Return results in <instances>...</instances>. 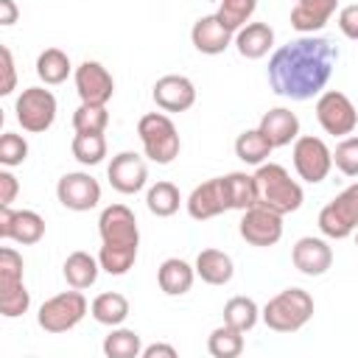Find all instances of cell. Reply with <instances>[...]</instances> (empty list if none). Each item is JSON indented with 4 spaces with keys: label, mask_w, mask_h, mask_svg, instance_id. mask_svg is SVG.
Listing matches in <instances>:
<instances>
[{
    "label": "cell",
    "mask_w": 358,
    "mask_h": 358,
    "mask_svg": "<svg viewBox=\"0 0 358 358\" xmlns=\"http://www.w3.org/2000/svg\"><path fill=\"white\" fill-rule=\"evenodd\" d=\"M338 50L327 36L302 34L280 45L268 59V84L280 98H319L336 70Z\"/></svg>",
    "instance_id": "cell-1"
},
{
    "label": "cell",
    "mask_w": 358,
    "mask_h": 358,
    "mask_svg": "<svg viewBox=\"0 0 358 358\" xmlns=\"http://www.w3.org/2000/svg\"><path fill=\"white\" fill-rule=\"evenodd\" d=\"M252 176H255V187H257V204H263L280 215L296 213L302 207V201H305L302 185L296 179H291V173L282 165L263 162V165H257V171Z\"/></svg>",
    "instance_id": "cell-2"
},
{
    "label": "cell",
    "mask_w": 358,
    "mask_h": 358,
    "mask_svg": "<svg viewBox=\"0 0 358 358\" xmlns=\"http://www.w3.org/2000/svg\"><path fill=\"white\" fill-rule=\"evenodd\" d=\"M260 319L274 333H296L313 319V296L296 285L285 288L263 305Z\"/></svg>",
    "instance_id": "cell-3"
},
{
    "label": "cell",
    "mask_w": 358,
    "mask_h": 358,
    "mask_svg": "<svg viewBox=\"0 0 358 358\" xmlns=\"http://www.w3.org/2000/svg\"><path fill=\"white\" fill-rule=\"evenodd\" d=\"M137 134H140V143H143V151L151 162L157 165H168L179 157V148H182V140H179V131L173 126V120L165 115V112H148L137 120Z\"/></svg>",
    "instance_id": "cell-4"
},
{
    "label": "cell",
    "mask_w": 358,
    "mask_h": 358,
    "mask_svg": "<svg viewBox=\"0 0 358 358\" xmlns=\"http://www.w3.org/2000/svg\"><path fill=\"white\" fill-rule=\"evenodd\" d=\"M87 310H90L87 296L78 288H73V291H62V294L45 299L39 305L36 322L45 333H67L87 316Z\"/></svg>",
    "instance_id": "cell-5"
},
{
    "label": "cell",
    "mask_w": 358,
    "mask_h": 358,
    "mask_svg": "<svg viewBox=\"0 0 358 358\" xmlns=\"http://www.w3.org/2000/svg\"><path fill=\"white\" fill-rule=\"evenodd\" d=\"M319 229L324 238L344 241L358 229V182L344 187L333 201L319 210Z\"/></svg>",
    "instance_id": "cell-6"
},
{
    "label": "cell",
    "mask_w": 358,
    "mask_h": 358,
    "mask_svg": "<svg viewBox=\"0 0 358 358\" xmlns=\"http://www.w3.org/2000/svg\"><path fill=\"white\" fill-rule=\"evenodd\" d=\"M14 112H17V123L25 131L42 134L56 120V95L50 90H45V87H25L17 95Z\"/></svg>",
    "instance_id": "cell-7"
},
{
    "label": "cell",
    "mask_w": 358,
    "mask_h": 358,
    "mask_svg": "<svg viewBox=\"0 0 358 358\" xmlns=\"http://www.w3.org/2000/svg\"><path fill=\"white\" fill-rule=\"evenodd\" d=\"M294 171L302 182H310V185H319L327 179L330 168H333V151L327 148V143L322 137H313V134H299L294 140Z\"/></svg>",
    "instance_id": "cell-8"
},
{
    "label": "cell",
    "mask_w": 358,
    "mask_h": 358,
    "mask_svg": "<svg viewBox=\"0 0 358 358\" xmlns=\"http://www.w3.org/2000/svg\"><path fill=\"white\" fill-rule=\"evenodd\" d=\"M316 120L319 126L333 134V137H350L358 126V109L355 103L338 92V90H324L316 98Z\"/></svg>",
    "instance_id": "cell-9"
},
{
    "label": "cell",
    "mask_w": 358,
    "mask_h": 358,
    "mask_svg": "<svg viewBox=\"0 0 358 358\" xmlns=\"http://www.w3.org/2000/svg\"><path fill=\"white\" fill-rule=\"evenodd\" d=\"M56 196H59L62 207H67L73 213H87V210L98 207V201H101V185L87 171H70V173H64L56 182Z\"/></svg>",
    "instance_id": "cell-10"
},
{
    "label": "cell",
    "mask_w": 358,
    "mask_h": 358,
    "mask_svg": "<svg viewBox=\"0 0 358 358\" xmlns=\"http://www.w3.org/2000/svg\"><path fill=\"white\" fill-rule=\"evenodd\" d=\"M238 232L252 246H274L282 238V215L263 204H252L249 210H243Z\"/></svg>",
    "instance_id": "cell-11"
},
{
    "label": "cell",
    "mask_w": 358,
    "mask_h": 358,
    "mask_svg": "<svg viewBox=\"0 0 358 358\" xmlns=\"http://www.w3.org/2000/svg\"><path fill=\"white\" fill-rule=\"evenodd\" d=\"M73 81H76V92L81 98V103H101L106 106L115 95V78L112 73L101 64V62H81L73 70Z\"/></svg>",
    "instance_id": "cell-12"
},
{
    "label": "cell",
    "mask_w": 358,
    "mask_h": 358,
    "mask_svg": "<svg viewBox=\"0 0 358 358\" xmlns=\"http://www.w3.org/2000/svg\"><path fill=\"white\" fill-rule=\"evenodd\" d=\"M98 232L101 243H115V246H140V229L137 218L126 204H109L101 210L98 218Z\"/></svg>",
    "instance_id": "cell-13"
},
{
    "label": "cell",
    "mask_w": 358,
    "mask_h": 358,
    "mask_svg": "<svg viewBox=\"0 0 358 358\" xmlns=\"http://www.w3.org/2000/svg\"><path fill=\"white\" fill-rule=\"evenodd\" d=\"M0 238L22 246H34L45 238V218L34 210L0 207Z\"/></svg>",
    "instance_id": "cell-14"
},
{
    "label": "cell",
    "mask_w": 358,
    "mask_h": 358,
    "mask_svg": "<svg viewBox=\"0 0 358 358\" xmlns=\"http://www.w3.org/2000/svg\"><path fill=\"white\" fill-rule=\"evenodd\" d=\"M106 176H109V185L123 193V196H134L145 187V179H148V168H145V159L134 151H120L112 157L109 168H106Z\"/></svg>",
    "instance_id": "cell-15"
},
{
    "label": "cell",
    "mask_w": 358,
    "mask_h": 358,
    "mask_svg": "<svg viewBox=\"0 0 358 358\" xmlns=\"http://www.w3.org/2000/svg\"><path fill=\"white\" fill-rule=\"evenodd\" d=\"M190 42L199 53L204 56H218L224 53L232 42H235V31L218 17V14H207V17H199L190 28Z\"/></svg>",
    "instance_id": "cell-16"
},
{
    "label": "cell",
    "mask_w": 358,
    "mask_h": 358,
    "mask_svg": "<svg viewBox=\"0 0 358 358\" xmlns=\"http://www.w3.org/2000/svg\"><path fill=\"white\" fill-rule=\"evenodd\" d=\"M151 98L162 112H187L196 103V87L187 76L168 73V76L157 78Z\"/></svg>",
    "instance_id": "cell-17"
},
{
    "label": "cell",
    "mask_w": 358,
    "mask_h": 358,
    "mask_svg": "<svg viewBox=\"0 0 358 358\" xmlns=\"http://www.w3.org/2000/svg\"><path fill=\"white\" fill-rule=\"evenodd\" d=\"M291 260H294V268L305 277H322L330 266H333V249L324 238H313V235H305L294 243L291 249Z\"/></svg>",
    "instance_id": "cell-18"
},
{
    "label": "cell",
    "mask_w": 358,
    "mask_h": 358,
    "mask_svg": "<svg viewBox=\"0 0 358 358\" xmlns=\"http://www.w3.org/2000/svg\"><path fill=\"white\" fill-rule=\"evenodd\" d=\"M185 204H187V215L193 221H210V218L227 213L229 204H227V193H224L221 176H213V179L196 185Z\"/></svg>",
    "instance_id": "cell-19"
},
{
    "label": "cell",
    "mask_w": 358,
    "mask_h": 358,
    "mask_svg": "<svg viewBox=\"0 0 358 358\" xmlns=\"http://www.w3.org/2000/svg\"><path fill=\"white\" fill-rule=\"evenodd\" d=\"M257 129L266 134V140L274 148H282V145H291L299 137V117L285 106H274V109L263 112Z\"/></svg>",
    "instance_id": "cell-20"
},
{
    "label": "cell",
    "mask_w": 358,
    "mask_h": 358,
    "mask_svg": "<svg viewBox=\"0 0 358 358\" xmlns=\"http://www.w3.org/2000/svg\"><path fill=\"white\" fill-rule=\"evenodd\" d=\"M336 6L338 0H294L291 25L299 34H316L330 22V17L336 14Z\"/></svg>",
    "instance_id": "cell-21"
},
{
    "label": "cell",
    "mask_w": 358,
    "mask_h": 358,
    "mask_svg": "<svg viewBox=\"0 0 358 358\" xmlns=\"http://www.w3.org/2000/svg\"><path fill=\"white\" fill-rule=\"evenodd\" d=\"M232 45L243 59H263L274 48V28L268 22H246L243 28L235 31Z\"/></svg>",
    "instance_id": "cell-22"
},
{
    "label": "cell",
    "mask_w": 358,
    "mask_h": 358,
    "mask_svg": "<svg viewBox=\"0 0 358 358\" xmlns=\"http://www.w3.org/2000/svg\"><path fill=\"white\" fill-rule=\"evenodd\" d=\"M193 280H196V266H190L182 257H168L157 268V282H159L162 294H168V296L187 294L193 288Z\"/></svg>",
    "instance_id": "cell-23"
},
{
    "label": "cell",
    "mask_w": 358,
    "mask_h": 358,
    "mask_svg": "<svg viewBox=\"0 0 358 358\" xmlns=\"http://www.w3.org/2000/svg\"><path fill=\"white\" fill-rule=\"evenodd\" d=\"M235 274V263L221 249H201L196 257V277H201L207 285H227Z\"/></svg>",
    "instance_id": "cell-24"
},
{
    "label": "cell",
    "mask_w": 358,
    "mask_h": 358,
    "mask_svg": "<svg viewBox=\"0 0 358 358\" xmlns=\"http://www.w3.org/2000/svg\"><path fill=\"white\" fill-rule=\"evenodd\" d=\"M98 271H101V263L90 252H73V255H67V260L62 266V274H64L67 285L70 288H78V291L95 285Z\"/></svg>",
    "instance_id": "cell-25"
},
{
    "label": "cell",
    "mask_w": 358,
    "mask_h": 358,
    "mask_svg": "<svg viewBox=\"0 0 358 358\" xmlns=\"http://www.w3.org/2000/svg\"><path fill=\"white\" fill-rule=\"evenodd\" d=\"M224 182V193H227V204L229 210H249L252 204H257V187H255V176L246 171H232L227 176H221Z\"/></svg>",
    "instance_id": "cell-26"
},
{
    "label": "cell",
    "mask_w": 358,
    "mask_h": 358,
    "mask_svg": "<svg viewBox=\"0 0 358 358\" xmlns=\"http://www.w3.org/2000/svg\"><path fill=\"white\" fill-rule=\"evenodd\" d=\"M90 313H92V319H95L98 324L117 327V324H123L126 316H129V299H126L123 294H117V291H103V294H98V296L92 299Z\"/></svg>",
    "instance_id": "cell-27"
},
{
    "label": "cell",
    "mask_w": 358,
    "mask_h": 358,
    "mask_svg": "<svg viewBox=\"0 0 358 358\" xmlns=\"http://www.w3.org/2000/svg\"><path fill=\"white\" fill-rule=\"evenodd\" d=\"M73 73V64H70V56L59 48H45L39 56H36V76L42 84L48 87H56L62 81H67V76Z\"/></svg>",
    "instance_id": "cell-28"
},
{
    "label": "cell",
    "mask_w": 358,
    "mask_h": 358,
    "mask_svg": "<svg viewBox=\"0 0 358 358\" xmlns=\"http://www.w3.org/2000/svg\"><path fill=\"white\" fill-rule=\"evenodd\" d=\"M271 151H274V145L266 140V134L260 129H246L235 140V157L246 165H263L271 157Z\"/></svg>",
    "instance_id": "cell-29"
},
{
    "label": "cell",
    "mask_w": 358,
    "mask_h": 358,
    "mask_svg": "<svg viewBox=\"0 0 358 358\" xmlns=\"http://www.w3.org/2000/svg\"><path fill=\"white\" fill-rule=\"evenodd\" d=\"M179 204H182V196L173 182H157L145 193V207L157 218H171L179 210Z\"/></svg>",
    "instance_id": "cell-30"
},
{
    "label": "cell",
    "mask_w": 358,
    "mask_h": 358,
    "mask_svg": "<svg viewBox=\"0 0 358 358\" xmlns=\"http://www.w3.org/2000/svg\"><path fill=\"white\" fill-rule=\"evenodd\" d=\"M260 319V308L252 296H232L224 305V322L241 333H249Z\"/></svg>",
    "instance_id": "cell-31"
},
{
    "label": "cell",
    "mask_w": 358,
    "mask_h": 358,
    "mask_svg": "<svg viewBox=\"0 0 358 358\" xmlns=\"http://www.w3.org/2000/svg\"><path fill=\"white\" fill-rule=\"evenodd\" d=\"M103 355L109 358H140L143 355V341L140 333L129 330V327H112L109 336L103 338Z\"/></svg>",
    "instance_id": "cell-32"
},
{
    "label": "cell",
    "mask_w": 358,
    "mask_h": 358,
    "mask_svg": "<svg viewBox=\"0 0 358 358\" xmlns=\"http://www.w3.org/2000/svg\"><path fill=\"white\" fill-rule=\"evenodd\" d=\"M70 151L81 165H98L106 157V137L103 131H76Z\"/></svg>",
    "instance_id": "cell-33"
},
{
    "label": "cell",
    "mask_w": 358,
    "mask_h": 358,
    "mask_svg": "<svg viewBox=\"0 0 358 358\" xmlns=\"http://www.w3.org/2000/svg\"><path fill=\"white\" fill-rule=\"evenodd\" d=\"M137 260V246H115V243H101L98 249V263L106 274L120 277L126 274Z\"/></svg>",
    "instance_id": "cell-34"
},
{
    "label": "cell",
    "mask_w": 358,
    "mask_h": 358,
    "mask_svg": "<svg viewBox=\"0 0 358 358\" xmlns=\"http://www.w3.org/2000/svg\"><path fill=\"white\" fill-rule=\"evenodd\" d=\"M207 350H210L213 358H235V355L243 352V333L235 330V327H229V324L224 322V324H218V327L210 333Z\"/></svg>",
    "instance_id": "cell-35"
},
{
    "label": "cell",
    "mask_w": 358,
    "mask_h": 358,
    "mask_svg": "<svg viewBox=\"0 0 358 358\" xmlns=\"http://www.w3.org/2000/svg\"><path fill=\"white\" fill-rule=\"evenodd\" d=\"M106 126H109V112L101 103H81L73 112L76 131H106Z\"/></svg>",
    "instance_id": "cell-36"
},
{
    "label": "cell",
    "mask_w": 358,
    "mask_h": 358,
    "mask_svg": "<svg viewBox=\"0 0 358 358\" xmlns=\"http://www.w3.org/2000/svg\"><path fill=\"white\" fill-rule=\"evenodd\" d=\"M255 8H257V0H221V6H218L215 14H218L232 31H238V28H243V25L252 20Z\"/></svg>",
    "instance_id": "cell-37"
},
{
    "label": "cell",
    "mask_w": 358,
    "mask_h": 358,
    "mask_svg": "<svg viewBox=\"0 0 358 358\" xmlns=\"http://www.w3.org/2000/svg\"><path fill=\"white\" fill-rule=\"evenodd\" d=\"M25 159H28V140L17 131H6L0 137V165L14 168V165H22Z\"/></svg>",
    "instance_id": "cell-38"
},
{
    "label": "cell",
    "mask_w": 358,
    "mask_h": 358,
    "mask_svg": "<svg viewBox=\"0 0 358 358\" xmlns=\"http://www.w3.org/2000/svg\"><path fill=\"white\" fill-rule=\"evenodd\" d=\"M22 255L11 246H3L0 249V291L6 288H14L22 282Z\"/></svg>",
    "instance_id": "cell-39"
},
{
    "label": "cell",
    "mask_w": 358,
    "mask_h": 358,
    "mask_svg": "<svg viewBox=\"0 0 358 358\" xmlns=\"http://www.w3.org/2000/svg\"><path fill=\"white\" fill-rule=\"evenodd\" d=\"M28 308H31V294H28L25 282L0 291V313H3L6 319H17V316H22Z\"/></svg>",
    "instance_id": "cell-40"
},
{
    "label": "cell",
    "mask_w": 358,
    "mask_h": 358,
    "mask_svg": "<svg viewBox=\"0 0 358 358\" xmlns=\"http://www.w3.org/2000/svg\"><path fill=\"white\" fill-rule=\"evenodd\" d=\"M333 165L344 173V176H358V137H341V143L333 151Z\"/></svg>",
    "instance_id": "cell-41"
},
{
    "label": "cell",
    "mask_w": 358,
    "mask_h": 358,
    "mask_svg": "<svg viewBox=\"0 0 358 358\" xmlns=\"http://www.w3.org/2000/svg\"><path fill=\"white\" fill-rule=\"evenodd\" d=\"M0 62H3V84H0V95H11L17 87V70H14V56L11 48L3 45L0 48Z\"/></svg>",
    "instance_id": "cell-42"
},
{
    "label": "cell",
    "mask_w": 358,
    "mask_h": 358,
    "mask_svg": "<svg viewBox=\"0 0 358 358\" xmlns=\"http://www.w3.org/2000/svg\"><path fill=\"white\" fill-rule=\"evenodd\" d=\"M338 31H341L347 39L358 42V3L344 6V8L338 11Z\"/></svg>",
    "instance_id": "cell-43"
},
{
    "label": "cell",
    "mask_w": 358,
    "mask_h": 358,
    "mask_svg": "<svg viewBox=\"0 0 358 358\" xmlns=\"http://www.w3.org/2000/svg\"><path fill=\"white\" fill-rule=\"evenodd\" d=\"M17 193H20L17 176L8 168H3L0 171V207H11V201L17 199Z\"/></svg>",
    "instance_id": "cell-44"
},
{
    "label": "cell",
    "mask_w": 358,
    "mask_h": 358,
    "mask_svg": "<svg viewBox=\"0 0 358 358\" xmlns=\"http://www.w3.org/2000/svg\"><path fill=\"white\" fill-rule=\"evenodd\" d=\"M143 358H176V347H171V344H148V347H143Z\"/></svg>",
    "instance_id": "cell-45"
},
{
    "label": "cell",
    "mask_w": 358,
    "mask_h": 358,
    "mask_svg": "<svg viewBox=\"0 0 358 358\" xmlns=\"http://www.w3.org/2000/svg\"><path fill=\"white\" fill-rule=\"evenodd\" d=\"M17 3L14 0H0V25H14L17 22Z\"/></svg>",
    "instance_id": "cell-46"
},
{
    "label": "cell",
    "mask_w": 358,
    "mask_h": 358,
    "mask_svg": "<svg viewBox=\"0 0 358 358\" xmlns=\"http://www.w3.org/2000/svg\"><path fill=\"white\" fill-rule=\"evenodd\" d=\"M355 246H358V232H355Z\"/></svg>",
    "instance_id": "cell-47"
}]
</instances>
